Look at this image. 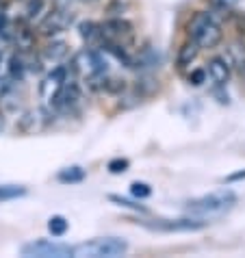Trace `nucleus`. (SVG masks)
<instances>
[{
    "instance_id": "obj_26",
    "label": "nucleus",
    "mask_w": 245,
    "mask_h": 258,
    "mask_svg": "<svg viewBox=\"0 0 245 258\" xmlns=\"http://www.w3.org/2000/svg\"><path fill=\"white\" fill-rule=\"evenodd\" d=\"M74 3H81V5H93V3H98V0H74Z\"/></svg>"
},
{
    "instance_id": "obj_6",
    "label": "nucleus",
    "mask_w": 245,
    "mask_h": 258,
    "mask_svg": "<svg viewBox=\"0 0 245 258\" xmlns=\"http://www.w3.org/2000/svg\"><path fill=\"white\" fill-rule=\"evenodd\" d=\"M68 74H70V70L66 66H56L52 72H50V74L44 78V83L39 85V96H41V100H46L48 104H52L54 96L59 94V89L66 85Z\"/></svg>"
},
{
    "instance_id": "obj_8",
    "label": "nucleus",
    "mask_w": 245,
    "mask_h": 258,
    "mask_svg": "<svg viewBox=\"0 0 245 258\" xmlns=\"http://www.w3.org/2000/svg\"><path fill=\"white\" fill-rule=\"evenodd\" d=\"M206 66V74L213 81V85L226 87V83L230 81V63L226 61V56H213Z\"/></svg>"
},
{
    "instance_id": "obj_15",
    "label": "nucleus",
    "mask_w": 245,
    "mask_h": 258,
    "mask_svg": "<svg viewBox=\"0 0 245 258\" xmlns=\"http://www.w3.org/2000/svg\"><path fill=\"white\" fill-rule=\"evenodd\" d=\"M26 72V61L22 54H13L9 59V78L11 81H22Z\"/></svg>"
},
{
    "instance_id": "obj_27",
    "label": "nucleus",
    "mask_w": 245,
    "mask_h": 258,
    "mask_svg": "<svg viewBox=\"0 0 245 258\" xmlns=\"http://www.w3.org/2000/svg\"><path fill=\"white\" fill-rule=\"evenodd\" d=\"M236 178H245V171H241V174H234V176H230L228 180H236Z\"/></svg>"
},
{
    "instance_id": "obj_13",
    "label": "nucleus",
    "mask_w": 245,
    "mask_h": 258,
    "mask_svg": "<svg viewBox=\"0 0 245 258\" xmlns=\"http://www.w3.org/2000/svg\"><path fill=\"white\" fill-rule=\"evenodd\" d=\"M226 61L230 63V66H234V68H241V70H243V68H245V46L239 44V41L230 44Z\"/></svg>"
},
{
    "instance_id": "obj_16",
    "label": "nucleus",
    "mask_w": 245,
    "mask_h": 258,
    "mask_svg": "<svg viewBox=\"0 0 245 258\" xmlns=\"http://www.w3.org/2000/svg\"><path fill=\"white\" fill-rule=\"evenodd\" d=\"M48 232L52 236H63L68 232V219L61 217V215H54V217L48 219Z\"/></svg>"
},
{
    "instance_id": "obj_9",
    "label": "nucleus",
    "mask_w": 245,
    "mask_h": 258,
    "mask_svg": "<svg viewBox=\"0 0 245 258\" xmlns=\"http://www.w3.org/2000/svg\"><path fill=\"white\" fill-rule=\"evenodd\" d=\"M150 228H154V230H165V232H189V230H200V228H204V221L200 219H158L156 224H148Z\"/></svg>"
},
{
    "instance_id": "obj_21",
    "label": "nucleus",
    "mask_w": 245,
    "mask_h": 258,
    "mask_svg": "<svg viewBox=\"0 0 245 258\" xmlns=\"http://www.w3.org/2000/svg\"><path fill=\"white\" fill-rule=\"evenodd\" d=\"M208 3H211V7H213L215 11H219V13H230L236 5H239V0H208Z\"/></svg>"
},
{
    "instance_id": "obj_22",
    "label": "nucleus",
    "mask_w": 245,
    "mask_h": 258,
    "mask_svg": "<svg viewBox=\"0 0 245 258\" xmlns=\"http://www.w3.org/2000/svg\"><path fill=\"white\" fill-rule=\"evenodd\" d=\"M206 81V70H193L189 74V83L193 85V87H200V85H204Z\"/></svg>"
},
{
    "instance_id": "obj_10",
    "label": "nucleus",
    "mask_w": 245,
    "mask_h": 258,
    "mask_svg": "<svg viewBox=\"0 0 245 258\" xmlns=\"http://www.w3.org/2000/svg\"><path fill=\"white\" fill-rule=\"evenodd\" d=\"M198 54H200V46L196 44V41H193V39L185 41V44L178 48V54H176V68H178V70L191 68V63L198 59Z\"/></svg>"
},
{
    "instance_id": "obj_12",
    "label": "nucleus",
    "mask_w": 245,
    "mask_h": 258,
    "mask_svg": "<svg viewBox=\"0 0 245 258\" xmlns=\"http://www.w3.org/2000/svg\"><path fill=\"white\" fill-rule=\"evenodd\" d=\"M78 35H81L83 41H87L89 46L100 44V41H102V31H100V24L91 22V20H85V22L78 24Z\"/></svg>"
},
{
    "instance_id": "obj_28",
    "label": "nucleus",
    "mask_w": 245,
    "mask_h": 258,
    "mask_svg": "<svg viewBox=\"0 0 245 258\" xmlns=\"http://www.w3.org/2000/svg\"><path fill=\"white\" fill-rule=\"evenodd\" d=\"M0 61H3V52H0Z\"/></svg>"
},
{
    "instance_id": "obj_19",
    "label": "nucleus",
    "mask_w": 245,
    "mask_h": 258,
    "mask_svg": "<svg viewBox=\"0 0 245 258\" xmlns=\"http://www.w3.org/2000/svg\"><path fill=\"white\" fill-rule=\"evenodd\" d=\"M131 193H133V198H139V200H146L152 196V187L146 182H133L131 184Z\"/></svg>"
},
{
    "instance_id": "obj_7",
    "label": "nucleus",
    "mask_w": 245,
    "mask_h": 258,
    "mask_svg": "<svg viewBox=\"0 0 245 258\" xmlns=\"http://www.w3.org/2000/svg\"><path fill=\"white\" fill-rule=\"evenodd\" d=\"M102 31V41H115V44H124L128 37H133V24L128 20L113 18L106 20L104 24H100Z\"/></svg>"
},
{
    "instance_id": "obj_3",
    "label": "nucleus",
    "mask_w": 245,
    "mask_h": 258,
    "mask_svg": "<svg viewBox=\"0 0 245 258\" xmlns=\"http://www.w3.org/2000/svg\"><path fill=\"white\" fill-rule=\"evenodd\" d=\"M234 202H236V196L232 191H219V193H211V196L193 200L187 206V211L191 215H200V217H213V215H221L230 211Z\"/></svg>"
},
{
    "instance_id": "obj_11",
    "label": "nucleus",
    "mask_w": 245,
    "mask_h": 258,
    "mask_svg": "<svg viewBox=\"0 0 245 258\" xmlns=\"http://www.w3.org/2000/svg\"><path fill=\"white\" fill-rule=\"evenodd\" d=\"M70 56V46L66 41H52L41 50V59L46 63H63Z\"/></svg>"
},
{
    "instance_id": "obj_17",
    "label": "nucleus",
    "mask_w": 245,
    "mask_h": 258,
    "mask_svg": "<svg viewBox=\"0 0 245 258\" xmlns=\"http://www.w3.org/2000/svg\"><path fill=\"white\" fill-rule=\"evenodd\" d=\"M24 193H26L24 187H16V184H0V202H3V200L22 198Z\"/></svg>"
},
{
    "instance_id": "obj_14",
    "label": "nucleus",
    "mask_w": 245,
    "mask_h": 258,
    "mask_svg": "<svg viewBox=\"0 0 245 258\" xmlns=\"http://www.w3.org/2000/svg\"><path fill=\"white\" fill-rule=\"evenodd\" d=\"M56 178H59V182H63V184H74V182H81L85 178V169L78 167V165H72V167L61 169Z\"/></svg>"
},
{
    "instance_id": "obj_25",
    "label": "nucleus",
    "mask_w": 245,
    "mask_h": 258,
    "mask_svg": "<svg viewBox=\"0 0 245 258\" xmlns=\"http://www.w3.org/2000/svg\"><path fill=\"white\" fill-rule=\"evenodd\" d=\"M9 91H11V78L3 76V78H0V100L9 94Z\"/></svg>"
},
{
    "instance_id": "obj_2",
    "label": "nucleus",
    "mask_w": 245,
    "mask_h": 258,
    "mask_svg": "<svg viewBox=\"0 0 245 258\" xmlns=\"http://www.w3.org/2000/svg\"><path fill=\"white\" fill-rule=\"evenodd\" d=\"M74 0H54L52 9L46 13V18L39 22V33L44 37H54L63 31H68L74 22V9H72Z\"/></svg>"
},
{
    "instance_id": "obj_24",
    "label": "nucleus",
    "mask_w": 245,
    "mask_h": 258,
    "mask_svg": "<svg viewBox=\"0 0 245 258\" xmlns=\"http://www.w3.org/2000/svg\"><path fill=\"white\" fill-rule=\"evenodd\" d=\"M109 200H111V202H115V204H119V206H126V209H133V211L146 213V209H143V206L133 204V202H128V200H121V198H117V196H109Z\"/></svg>"
},
{
    "instance_id": "obj_20",
    "label": "nucleus",
    "mask_w": 245,
    "mask_h": 258,
    "mask_svg": "<svg viewBox=\"0 0 245 258\" xmlns=\"http://www.w3.org/2000/svg\"><path fill=\"white\" fill-rule=\"evenodd\" d=\"M44 7H46V0H28L26 11H24L26 18H28V20H35L41 11H44Z\"/></svg>"
},
{
    "instance_id": "obj_1",
    "label": "nucleus",
    "mask_w": 245,
    "mask_h": 258,
    "mask_svg": "<svg viewBox=\"0 0 245 258\" xmlns=\"http://www.w3.org/2000/svg\"><path fill=\"white\" fill-rule=\"evenodd\" d=\"M187 33L189 39H193L200 46V50H213L221 44L223 31L219 22L215 20L208 11H196L187 24Z\"/></svg>"
},
{
    "instance_id": "obj_18",
    "label": "nucleus",
    "mask_w": 245,
    "mask_h": 258,
    "mask_svg": "<svg viewBox=\"0 0 245 258\" xmlns=\"http://www.w3.org/2000/svg\"><path fill=\"white\" fill-rule=\"evenodd\" d=\"M33 39H35V35L31 33V28H28V26L16 31V41H18V46L22 50H31L33 48Z\"/></svg>"
},
{
    "instance_id": "obj_5",
    "label": "nucleus",
    "mask_w": 245,
    "mask_h": 258,
    "mask_svg": "<svg viewBox=\"0 0 245 258\" xmlns=\"http://www.w3.org/2000/svg\"><path fill=\"white\" fill-rule=\"evenodd\" d=\"M22 254L24 256H39V258H66V256H74V247L48 241V239H39V241H33V243H28V245H24Z\"/></svg>"
},
{
    "instance_id": "obj_23",
    "label": "nucleus",
    "mask_w": 245,
    "mask_h": 258,
    "mask_svg": "<svg viewBox=\"0 0 245 258\" xmlns=\"http://www.w3.org/2000/svg\"><path fill=\"white\" fill-rule=\"evenodd\" d=\"M128 169V161L126 159H113L109 163V171L111 174H121V171Z\"/></svg>"
},
{
    "instance_id": "obj_4",
    "label": "nucleus",
    "mask_w": 245,
    "mask_h": 258,
    "mask_svg": "<svg viewBox=\"0 0 245 258\" xmlns=\"http://www.w3.org/2000/svg\"><path fill=\"white\" fill-rule=\"evenodd\" d=\"M128 249V243L117 236H104V239H93L89 243L74 247V256H91V258H113V256H121Z\"/></svg>"
}]
</instances>
